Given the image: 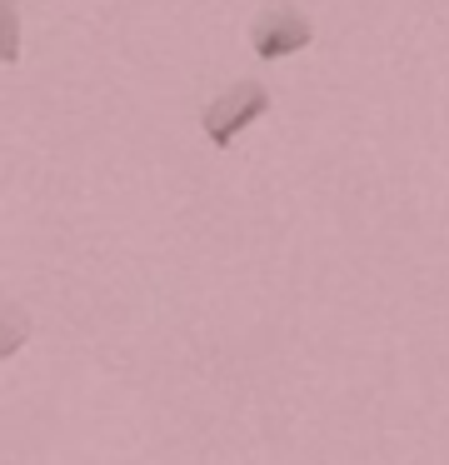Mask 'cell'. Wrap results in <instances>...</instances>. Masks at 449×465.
Here are the masks:
<instances>
[{"instance_id": "obj_2", "label": "cell", "mask_w": 449, "mask_h": 465, "mask_svg": "<svg viewBox=\"0 0 449 465\" xmlns=\"http://www.w3.org/2000/svg\"><path fill=\"white\" fill-rule=\"evenodd\" d=\"M249 41H255L259 61H285L315 45V21H309L299 5H265L249 25Z\"/></svg>"}, {"instance_id": "obj_4", "label": "cell", "mask_w": 449, "mask_h": 465, "mask_svg": "<svg viewBox=\"0 0 449 465\" xmlns=\"http://www.w3.org/2000/svg\"><path fill=\"white\" fill-rule=\"evenodd\" d=\"M20 61V5L0 0V65Z\"/></svg>"}, {"instance_id": "obj_1", "label": "cell", "mask_w": 449, "mask_h": 465, "mask_svg": "<svg viewBox=\"0 0 449 465\" xmlns=\"http://www.w3.org/2000/svg\"><path fill=\"white\" fill-rule=\"evenodd\" d=\"M265 115H269V91L259 81H239V85L220 91L215 101L205 105L200 125H205V141L215 145V151H229V145L239 141V131L255 125V121H265Z\"/></svg>"}, {"instance_id": "obj_3", "label": "cell", "mask_w": 449, "mask_h": 465, "mask_svg": "<svg viewBox=\"0 0 449 465\" xmlns=\"http://www.w3.org/2000/svg\"><path fill=\"white\" fill-rule=\"evenodd\" d=\"M30 331H35V321H30L25 305L0 301V361H10V355H15L20 345L30 341Z\"/></svg>"}]
</instances>
